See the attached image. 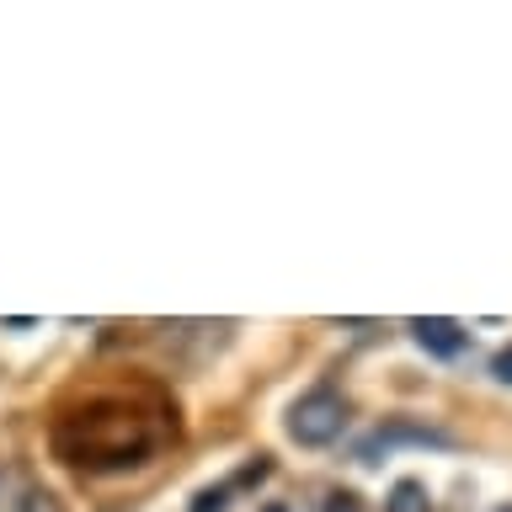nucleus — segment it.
Wrapping results in <instances>:
<instances>
[{
    "label": "nucleus",
    "instance_id": "obj_1",
    "mask_svg": "<svg viewBox=\"0 0 512 512\" xmlns=\"http://www.w3.org/2000/svg\"><path fill=\"white\" fill-rule=\"evenodd\" d=\"M160 427L150 416H139L128 400H96L80 416H64L54 432V448L80 470L96 475H118V470H139L155 454Z\"/></svg>",
    "mask_w": 512,
    "mask_h": 512
},
{
    "label": "nucleus",
    "instance_id": "obj_2",
    "mask_svg": "<svg viewBox=\"0 0 512 512\" xmlns=\"http://www.w3.org/2000/svg\"><path fill=\"white\" fill-rule=\"evenodd\" d=\"M342 427H347V400L336 390H310L288 406V438L299 448H326L342 438Z\"/></svg>",
    "mask_w": 512,
    "mask_h": 512
},
{
    "label": "nucleus",
    "instance_id": "obj_3",
    "mask_svg": "<svg viewBox=\"0 0 512 512\" xmlns=\"http://www.w3.org/2000/svg\"><path fill=\"white\" fill-rule=\"evenodd\" d=\"M0 512H59V502L48 496L32 475L0 464Z\"/></svg>",
    "mask_w": 512,
    "mask_h": 512
},
{
    "label": "nucleus",
    "instance_id": "obj_4",
    "mask_svg": "<svg viewBox=\"0 0 512 512\" xmlns=\"http://www.w3.org/2000/svg\"><path fill=\"white\" fill-rule=\"evenodd\" d=\"M411 336H416V347L432 352V358H459L464 342H470V331H464L459 320H443V315L411 320Z\"/></svg>",
    "mask_w": 512,
    "mask_h": 512
},
{
    "label": "nucleus",
    "instance_id": "obj_5",
    "mask_svg": "<svg viewBox=\"0 0 512 512\" xmlns=\"http://www.w3.org/2000/svg\"><path fill=\"white\" fill-rule=\"evenodd\" d=\"M384 512H432V502H427V486H422L416 475L395 480L390 496H384Z\"/></svg>",
    "mask_w": 512,
    "mask_h": 512
},
{
    "label": "nucleus",
    "instance_id": "obj_6",
    "mask_svg": "<svg viewBox=\"0 0 512 512\" xmlns=\"http://www.w3.org/2000/svg\"><path fill=\"white\" fill-rule=\"evenodd\" d=\"M230 507V486H203L192 496V512H224Z\"/></svg>",
    "mask_w": 512,
    "mask_h": 512
},
{
    "label": "nucleus",
    "instance_id": "obj_7",
    "mask_svg": "<svg viewBox=\"0 0 512 512\" xmlns=\"http://www.w3.org/2000/svg\"><path fill=\"white\" fill-rule=\"evenodd\" d=\"M267 475H272V459H267V454H256V459L246 464V470H240V475L230 480V491H240V486H256V480H267Z\"/></svg>",
    "mask_w": 512,
    "mask_h": 512
},
{
    "label": "nucleus",
    "instance_id": "obj_8",
    "mask_svg": "<svg viewBox=\"0 0 512 512\" xmlns=\"http://www.w3.org/2000/svg\"><path fill=\"white\" fill-rule=\"evenodd\" d=\"M326 512H363V496L358 491H331L326 496Z\"/></svg>",
    "mask_w": 512,
    "mask_h": 512
},
{
    "label": "nucleus",
    "instance_id": "obj_9",
    "mask_svg": "<svg viewBox=\"0 0 512 512\" xmlns=\"http://www.w3.org/2000/svg\"><path fill=\"white\" fill-rule=\"evenodd\" d=\"M491 374L502 379V384H512V342H507V347H502V352H496V358H491Z\"/></svg>",
    "mask_w": 512,
    "mask_h": 512
},
{
    "label": "nucleus",
    "instance_id": "obj_10",
    "mask_svg": "<svg viewBox=\"0 0 512 512\" xmlns=\"http://www.w3.org/2000/svg\"><path fill=\"white\" fill-rule=\"evenodd\" d=\"M262 512H294V507H288V502H267Z\"/></svg>",
    "mask_w": 512,
    "mask_h": 512
},
{
    "label": "nucleus",
    "instance_id": "obj_11",
    "mask_svg": "<svg viewBox=\"0 0 512 512\" xmlns=\"http://www.w3.org/2000/svg\"><path fill=\"white\" fill-rule=\"evenodd\" d=\"M496 512H512V502H502V507H496Z\"/></svg>",
    "mask_w": 512,
    "mask_h": 512
}]
</instances>
